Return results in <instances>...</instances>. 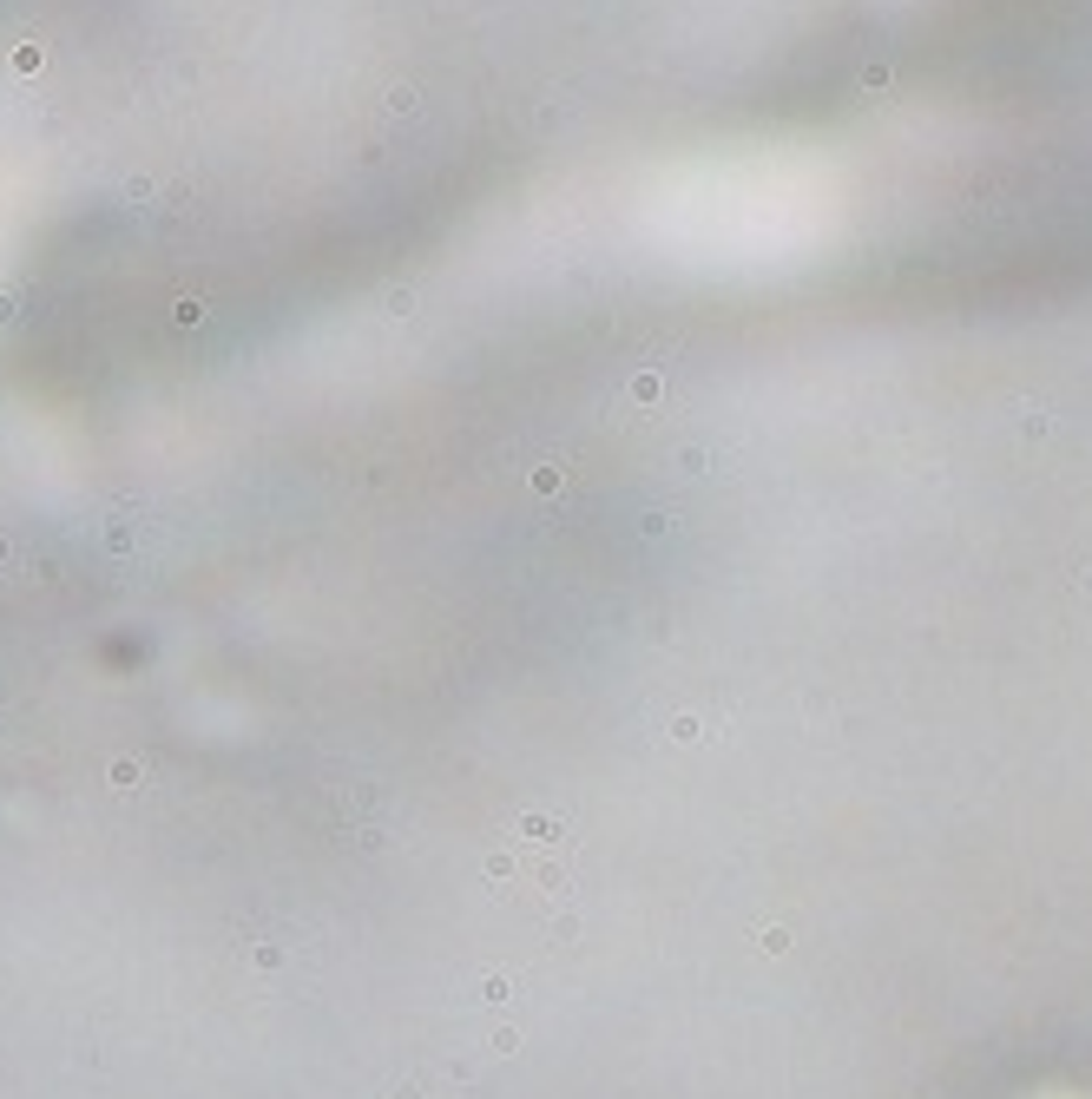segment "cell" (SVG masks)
I'll return each instance as SVG.
<instances>
[{
    "instance_id": "1",
    "label": "cell",
    "mask_w": 1092,
    "mask_h": 1099,
    "mask_svg": "<svg viewBox=\"0 0 1092 1099\" xmlns=\"http://www.w3.org/2000/svg\"><path fill=\"white\" fill-rule=\"evenodd\" d=\"M47 66V40H20L14 47V73H40Z\"/></svg>"
},
{
    "instance_id": "2",
    "label": "cell",
    "mask_w": 1092,
    "mask_h": 1099,
    "mask_svg": "<svg viewBox=\"0 0 1092 1099\" xmlns=\"http://www.w3.org/2000/svg\"><path fill=\"white\" fill-rule=\"evenodd\" d=\"M112 783H119V790H132V783H139V764H132V757H119V764H112Z\"/></svg>"
},
{
    "instance_id": "3",
    "label": "cell",
    "mask_w": 1092,
    "mask_h": 1099,
    "mask_svg": "<svg viewBox=\"0 0 1092 1099\" xmlns=\"http://www.w3.org/2000/svg\"><path fill=\"white\" fill-rule=\"evenodd\" d=\"M20 316V290H0V323H14Z\"/></svg>"
},
{
    "instance_id": "4",
    "label": "cell",
    "mask_w": 1092,
    "mask_h": 1099,
    "mask_svg": "<svg viewBox=\"0 0 1092 1099\" xmlns=\"http://www.w3.org/2000/svg\"><path fill=\"white\" fill-rule=\"evenodd\" d=\"M0 567H14V540L7 533H0Z\"/></svg>"
},
{
    "instance_id": "5",
    "label": "cell",
    "mask_w": 1092,
    "mask_h": 1099,
    "mask_svg": "<svg viewBox=\"0 0 1092 1099\" xmlns=\"http://www.w3.org/2000/svg\"><path fill=\"white\" fill-rule=\"evenodd\" d=\"M0 737H7V725H0Z\"/></svg>"
}]
</instances>
